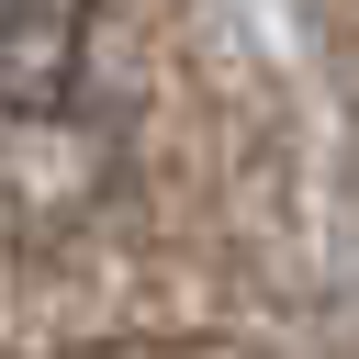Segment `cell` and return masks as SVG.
I'll list each match as a JSON object with an SVG mask.
<instances>
[{
	"mask_svg": "<svg viewBox=\"0 0 359 359\" xmlns=\"http://www.w3.org/2000/svg\"><path fill=\"white\" fill-rule=\"evenodd\" d=\"M79 90H90V11L0 0V112L11 123H67Z\"/></svg>",
	"mask_w": 359,
	"mask_h": 359,
	"instance_id": "6da1fadb",
	"label": "cell"
}]
</instances>
